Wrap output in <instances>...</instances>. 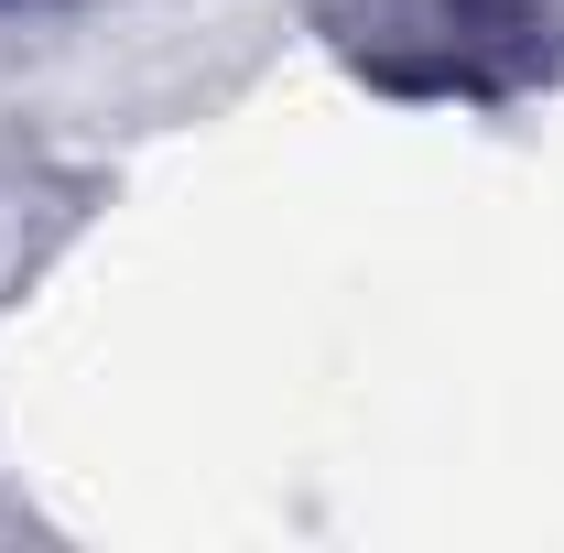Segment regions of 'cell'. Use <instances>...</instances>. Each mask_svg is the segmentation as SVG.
I'll list each match as a JSON object with an SVG mask.
<instances>
[{
	"label": "cell",
	"instance_id": "1",
	"mask_svg": "<svg viewBox=\"0 0 564 553\" xmlns=\"http://www.w3.org/2000/svg\"><path fill=\"white\" fill-rule=\"evenodd\" d=\"M337 55L391 98H521L564 66L543 0H348Z\"/></svg>",
	"mask_w": 564,
	"mask_h": 553
}]
</instances>
